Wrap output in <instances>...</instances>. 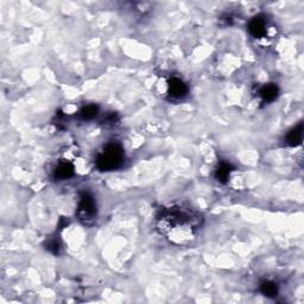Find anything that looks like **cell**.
<instances>
[{
	"label": "cell",
	"mask_w": 304,
	"mask_h": 304,
	"mask_svg": "<svg viewBox=\"0 0 304 304\" xmlns=\"http://www.w3.org/2000/svg\"><path fill=\"white\" fill-rule=\"evenodd\" d=\"M279 94V87L276 83H267L264 85L259 90V97L264 102H273Z\"/></svg>",
	"instance_id": "ba28073f"
},
{
	"label": "cell",
	"mask_w": 304,
	"mask_h": 304,
	"mask_svg": "<svg viewBox=\"0 0 304 304\" xmlns=\"http://www.w3.org/2000/svg\"><path fill=\"white\" fill-rule=\"evenodd\" d=\"M98 113H99V107L97 105L91 104L82 107L81 111L79 112V116L80 119L82 120H91L98 115Z\"/></svg>",
	"instance_id": "8fae6325"
},
{
	"label": "cell",
	"mask_w": 304,
	"mask_h": 304,
	"mask_svg": "<svg viewBox=\"0 0 304 304\" xmlns=\"http://www.w3.org/2000/svg\"><path fill=\"white\" fill-rule=\"evenodd\" d=\"M248 32L254 38H263L266 35V20L264 16H255L248 23Z\"/></svg>",
	"instance_id": "5b68a950"
},
{
	"label": "cell",
	"mask_w": 304,
	"mask_h": 304,
	"mask_svg": "<svg viewBox=\"0 0 304 304\" xmlns=\"http://www.w3.org/2000/svg\"><path fill=\"white\" fill-rule=\"evenodd\" d=\"M98 215L97 201L89 193H82L78 206V218L83 225H91Z\"/></svg>",
	"instance_id": "3957f363"
},
{
	"label": "cell",
	"mask_w": 304,
	"mask_h": 304,
	"mask_svg": "<svg viewBox=\"0 0 304 304\" xmlns=\"http://www.w3.org/2000/svg\"><path fill=\"white\" fill-rule=\"evenodd\" d=\"M48 250L50 252H53L54 254H57L58 251H60V244L57 243V240H50L49 243H48Z\"/></svg>",
	"instance_id": "7c38bea8"
},
{
	"label": "cell",
	"mask_w": 304,
	"mask_h": 304,
	"mask_svg": "<svg viewBox=\"0 0 304 304\" xmlns=\"http://www.w3.org/2000/svg\"><path fill=\"white\" fill-rule=\"evenodd\" d=\"M234 167L228 162L220 163V166L217 170H215V178L218 179L220 183H227L229 179L230 174L233 173Z\"/></svg>",
	"instance_id": "9c48e42d"
},
{
	"label": "cell",
	"mask_w": 304,
	"mask_h": 304,
	"mask_svg": "<svg viewBox=\"0 0 304 304\" xmlns=\"http://www.w3.org/2000/svg\"><path fill=\"white\" fill-rule=\"evenodd\" d=\"M303 142V123H299L297 126H295L294 129H291L288 132L287 137H285V143L288 146L291 148H296L299 146Z\"/></svg>",
	"instance_id": "52a82bcc"
},
{
	"label": "cell",
	"mask_w": 304,
	"mask_h": 304,
	"mask_svg": "<svg viewBox=\"0 0 304 304\" xmlns=\"http://www.w3.org/2000/svg\"><path fill=\"white\" fill-rule=\"evenodd\" d=\"M259 290L265 297L273 298L278 295V285L272 280H263L259 285Z\"/></svg>",
	"instance_id": "30bf717a"
},
{
	"label": "cell",
	"mask_w": 304,
	"mask_h": 304,
	"mask_svg": "<svg viewBox=\"0 0 304 304\" xmlns=\"http://www.w3.org/2000/svg\"><path fill=\"white\" fill-rule=\"evenodd\" d=\"M188 91V86L182 79L174 76L168 81V95L174 100H179V99L185 98Z\"/></svg>",
	"instance_id": "277c9868"
},
{
	"label": "cell",
	"mask_w": 304,
	"mask_h": 304,
	"mask_svg": "<svg viewBox=\"0 0 304 304\" xmlns=\"http://www.w3.org/2000/svg\"><path fill=\"white\" fill-rule=\"evenodd\" d=\"M124 159H125V153L122 145L118 143H111L106 145L104 150L99 153L95 160V166L98 170L102 173H108V171L119 169L123 166Z\"/></svg>",
	"instance_id": "7a4b0ae2"
},
{
	"label": "cell",
	"mask_w": 304,
	"mask_h": 304,
	"mask_svg": "<svg viewBox=\"0 0 304 304\" xmlns=\"http://www.w3.org/2000/svg\"><path fill=\"white\" fill-rule=\"evenodd\" d=\"M157 222H158L160 232L164 234L170 233L171 230L178 228V227L188 228L193 232L194 228L200 226L201 219L195 213L184 211L183 208L171 207L159 212Z\"/></svg>",
	"instance_id": "6da1fadb"
},
{
	"label": "cell",
	"mask_w": 304,
	"mask_h": 304,
	"mask_svg": "<svg viewBox=\"0 0 304 304\" xmlns=\"http://www.w3.org/2000/svg\"><path fill=\"white\" fill-rule=\"evenodd\" d=\"M75 175L74 164L68 162V160H62L57 164V167L54 170V177L58 181H64V179L72 178Z\"/></svg>",
	"instance_id": "8992f818"
}]
</instances>
